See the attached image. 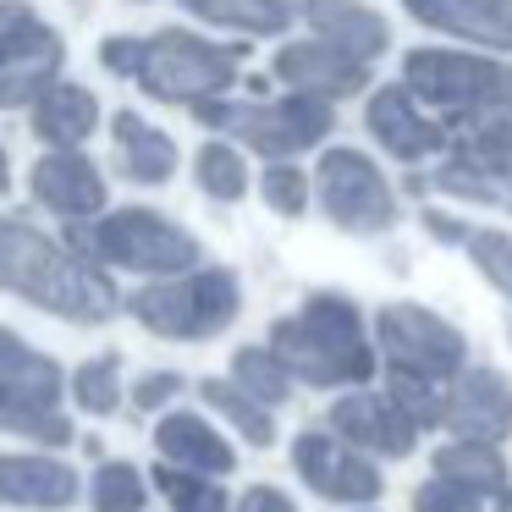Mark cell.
I'll return each instance as SVG.
<instances>
[{
  "mask_svg": "<svg viewBox=\"0 0 512 512\" xmlns=\"http://www.w3.org/2000/svg\"><path fill=\"white\" fill-rule=\"evenodd\" d=\"M402 89L441 111V122L463 133L512 127V67L490 56H457V50H413L402 61Z\"/></svg>",
  "mask_w": 512,
  "mask_h": 512,
  "instance_id": "3",
  "label": "cell"
},
{
  "mask_svg": "<svg viewBox=\"0 0 512 512\" xmlns=\"http://www.w3.org/2000/svg\"><path fill=\"white\" fill-rule=\"evenodd\" d=\"M463 248H468V259L479 265V276L512 298V237L507 232H468Z\"/></svg>",
  "mask_w": 512,
  "mask_h": 512,
  "instance_id": "35",
  "label": "cell"
},
{
  "mask_svg": "<svg viewBox=\"0 0 512 512\" xmlns=\"http://www.w3.org/2000/svg\"><path fill=\"white\" fill-rule=\"evenodd\" d=\"M243 309V287H237L232 270L221 265H193L182 276H155L149 287H138L127 298V314H133L144 331L166 336V342H210Z\"/></svg>",
  "mask_w": 512,
  "mask_h": 512,
  "instance_id": "5",
  "label": "cell"
},
{
  "mask_svg": "<svg viewBox=\"0 0 512 512\" xmlns=\"http://www.w3.org/2000/svg\"><path fill=\"white\" fill-rule=\"evenodd\" d=\"M292 468L303 474V485L325 501H342V507H364L380 496V468L369 463L358 446H347L342 435L325 430H303L292 441Z\"/></svg>",
  "mask_w": 512,
  "mask_h": 512,
  "instance_id": "11",
  "label": "cell"
},
{
  "mask_svg": "<svg viewBox=\"0 0 512 512\" xmlns=\"http://www.w3.org/2000/svg\"><path fill=\"white\" fill-rule=\"evenodd\" d=\"M386 397L397 402L402 413H408L419 430H430V424H441L446 419V391L435 386V380H419V375H397L391 369V380H386Z\"/></svg>",
  "mask_w": 512,
  "mask_h": 512,
  "instance_id": "33",
  "label": "cell"
},
{
  "mask_svg": "<svg viewBox=\"0 0 512 512\" xmlns=\"http://www.w3.org/2000/svg\"><path fill=\"white\" fill-rule=\"evenodd\" d=\"M413 512H485V496L457 485V479H446V474H435L413 490Z\"/></svg>",
  "mask_w": 512,
  "mask_h": 512,
  "instance_id": "36",
  "label": "cell"
},
{
  "mask_svg": "<svg viewBox=\"0 0 512 512\" xmlns=\"http://www.w3.org/2000/svg\"><path fill=\"white\" fill-rule=\"evenodd\" d=\"M6 166H12V160H6V144H0V182H6Z\"/></svg>",
  "mask_w": 512,
  "mask_h": 512,
  "instance_id": "40",
  "label": "cell"
},
{
  "mask_svg": "<svg viewBox=\"0 0 512 512\" xmlns=\"http://www.w3.org/2000/svg\"><path fill=\"white\" fill-rule=\"evenodd\" d=\"M375 353L386 358V369L419 380H452L468 364V342L457 325H446L441 314L419 309V303H386L375 314Z\"/></svg>",
  "mask_w": 512,
  "mask_h": 512,
  "instance_id": "8",
  "label": "cell"
},
{
  "mask_svg": "<svg viewBox=\"0 0 512 512\" xmlns=\"http://www.w3.org/2000/svg\"><path fill=\"white\" fill-rule=\"evenodd\" d=\"M259 193H265V204L276 215H303L309 210V193H314V177L287 166V160H270V171L259 177Z\"/></svg>",
  "mask_w": 512,
  "mask_h": 512,
  "instance_id": "34",
  "label": "cell"
},
{
  "mask_svg": "<svg viewBox=\"0 0 512 512\" xmlns=\"http://www.w3.org/2000/svg\"><path fill=\"white\" fill-rule=\"evenodd\" d=\"M314 193H320V210L331 215L342 232H386L397 221V193L380 177V166L358 149H325L320 171H314Z\"/></svg>",
  "mask_w": 512,
  "mask_h": 512,
  "instance_id": "10",
  "label": "cell"
},
{
  "mask_svg": "<svg viewBox=\"0 0 512 512\" xmlns=\"http://www.w3.org/2000/svg\"><path fill=\"white\" fill-rule=\"evenodd\" d=\"M0 380L12 391H23V397H34V402H50V408H61V391H67V375H61L56 358L28 347L23 336L6 331V325H0Z\"/></svg>",
  "mask_w": 512,
  "mask_h": 512,
  "instance_id": "23",
  "label": "cell"
},
{
  "mask_svg": "<svg viewBox=\"0 0 512 512\" xmlns=\"http://www.w3.org/2000/svg\"><path fill=\"white\" fill-rule=\"evenodd\" d=\"M199 23H215V28H232V34H254V39H270V34H287L298 6L292 0H182Z\"/></svg>",
  "mask_w": 512,
  "mask_h": 512,
  "instance_id": "24",
  "label": "cell"
},
{
  "mask_svg": "<svg viewBox=\"0 0 512 512\" xmlns=\"http://www.w3.org/2000/svg\"><path fill=\"white\" fill-rule=\"evenodd\" d=\"M144 496H149V474H138L133 463L94 468V485H89L94 512H144Z\"/></svg>",
  "mask_w": 512,
  "mask_h": 512,
  "instance_id": "32",
  "label": "cell"
},
{
  "mask_svg": "<svg viewBox=\"0 0 512 512\" xmlns=\"http://www.w3.org/2000/svg\"><path fill=\"white\" fill-rule=\"evenodd\" d=\"M193 177H199V188L210 193V199H221V204H237L248 193V166H243V155H237L232 144H204L199 155H193Z\"/></svg>",
  "mask_w": 512,
  "mask_h": 512,
  "instance_id": "30",
  "label": "cell"
},
{
  "mask_svg": "<svg viewBox=\"0 0 512 512\" xmlns=\"http://www.w3.org/2000/svg\"><path fill=\"white\" fill-rule=\"evenodd\" d=\"M435 474L457 479V485L479 490V496H501L507 490V463H501L496 446H479V441H452L435 452Z\"/></svg>",
  "mask_w": 512,
  "mask_h": 512,
  "instance_id": "27",
  "label": "cell"
},
{
  "mask_svg": "<svg viewBox=\"0 0 512 512\" xmlns=\"http://www.w3.org/2000/svg\"><path fill=\"white\" fill-rule=\"evenodd\" d=\"M199 397L210 402V408L221 413V419L232 424V430L243 435L248 446H270V441H276V413H270L259 397H248V391L237 386V380L210 375V380H199Z\"/></svg>",
  "mask_w": 512,
  "mask_h": 512,
  "instance_id": "25",
  "label": "cell"
},
{
  "mask_svg": "<svg viewBox=\"0 0 512 512\" xmlns=\"http://www.w3.org/2000/svg\"><path fill=\"white\" fill-rule=\"evenodd\" d=\"M28 188L61 221H94V215H105V199H111L100 166L89 155H78V149H50V155H39Z\"/></svg>",
  "mask_w": 512,
  "mask_h": 512,
  "instance_id": "12",
  "label": "cell"
},
{
  "mask_svg": "<svg viewBox=\"0 0 512 512\" xmlns=\"http://www.w3.org/2000/svg\"><path fill=\"white\" fill-rule=\"evenodd\" d=\"M155 446H160V463H177L188 474H232L237 468V452L226 446V435L215 424H204L199 413H166L155 424Z\"/></svg>",
  "mask_w": 512,
  "mask_h": 512,
  "instance_id": "20",
  "label": "cell"
},
{
  "mask_svg": "<svg viewBox=\"0 0 512 512\" xmlns=\"http://www.w3.org/2000/svg\"><path fill=\"white\" fill-rule=\"evenodd\" d=\"M237 61H243V45H215V39L188 34V28H160L155 39H144L133 83L149 100L193 111L199 100H221L232 89Z\"/></svg>",
  "mask_w": 512,
  "mask_h": 512,
  "instance_id": "6",
  "label": "cell"
},
{
  "mask_svg": "<svg viewBox=\"0 0 512 512\" xmlns=\"http://www.w3.org/2000/svg\"><path fill=\"white\" fill-rule=\"evenodd\" d=\"M83 496V479L72 463L50 452H0V507H28V512H61Z\"/></svg>",
  "mask_w": 512,
  "mask_h": 512,
  "instance_id": "15",
  "label": "cell"
},
{
  "mask_svg": "<svg viewBox=\"0 0 512 512\" xmlns=\"http://www.w3.org/2000/svg\"><path fill=\"white\" fill-rule=\"evenodd\" d=\"M0 430H6V435H28V441L50 446V452H56V446H67V441H78L67 413L50 408V402L23 397V391H12L6 380H0Z\"/></svg>",
  "mask_w": 512,
  "mask_h": 512,
  "instance_id": "26",
  "label": "cell"
},
{
  "mask_svg": "<svg viewBox=\"0 0 512 512\" xmlns=\"http://www.w3.org/2000/svg\"><path fill=\"white\" fill-rule=\"evenodd\" d=\"M111 138H116V166H122L127 182H144V188L171 182V171H177V144H171L160 127H149L138 111H116Z\"/></svg>",
  "mask_w": 512,
  "mask_h": 512,
  "instance_id": "22",
  "label": "cell"
},
{
  "mask_svg": "<svg viewBox=\"0 0 512 512\" xmlns=\"http://www.w3.org/2000/svg\"><path fill=\"white\" fill-rule=\"evenodd\" d=\"M270 353L287 364L292 380L325 391L364 386L380 369L375 342L364 336V314L342 292H314V298H303L298 314L270 325Z\"/></svg>",
  "mask_w": 512,
  "mask_h": 512,
  "instance_id": "2",
  "label": "cell"
},
{
  "mask_svg": "<svg viewBox=\"0 0 512 512\" xmlns=\"http://www.w3.org/2000/svg\"><path fill=\"white\" fill-rule=\"evenodd\" d=\"M276 78L298 94H320V100H347V94L369 89V61L347 56V50L309 39V45H287L276 56Z\"/></svg>",
  "mask_w": 512,
  "mask_h": 512,
  "instance_id": "16",
  "label": "cell"
},
{
  "mask_svg": "<svg viewBox=\"0 0 512 512\" xmlns=\"http://www.w3.org/2000/svg\"><path fill=\"white\" fill-rule=\"evenodd\" d=\"M34 138L50 149H78L83 138L100 127V100H94V89H83V83H50L45 94H39L34 105Z\"/></svg>",
  "mask_w": 512,
  "mask_h": 512,
  "instance_id": "21",
  "label": "cell"
},
{
  "mask_svg": "<svg viewBox=\"0 0 512 512\" xmlns=\"http://www.w3.org/2000/svg\"><path fill=\"white\" fill-rule=\"evenodd\" d=\"M232 380L248 391V397L265 402V408H281V402L292 397V375L270 347H243V353L232 358Z\"/></svg>",
  "mask_w": 512,
  "mask_h": 512,
  "instance_id": "29",
  "label": "cell"
},
{
  "mask_svg": "<svg viewBox=\"0 0 512 512\" xmlns=\"http://www.w3.org/2000/svg\"><path fill=\"white\" fill-rule=\"evenodd\" d=\"M298 12H303V23L314 28V39H325V45L347 50V56H358V61H375L380 50L391 45L386 17L369 12L364 0H303Z\"/></svg>",
  "mask_w": 512,
  "mask_h": 512,
  "instance_id": "19",
  "label": "cell"
},
{
  "mask_svg": "<svg viewBox=\"0 0 512 512\" xmlns=\"http://www.w3.org/2000/svg\"><path fill=\"white\" fill-rule=\"evenodd\" d=\"M413 23L468 39L485 50H512V0H402Z\"/></svg>",
  "mask_w": 512,
  "mask_h": 512,
  "instance_id": "18",
  "label": "cell"
},
{
  "mask_svg": "<svg viewBox=\"0 0 512 512\" xmlns=\"http://www.w3.org/2000/svg\"><path fill=\"white\" fill-rule=\"evenodd\" d=\"M67 45L28 0H0V111L34 105L61 78Z\"/></svg>",
  "mask_w": 512,
  "mask_h": 512,
  "instance_id": "9",
  "label": "cell"
},
{
  "mask_svg": "<svg viewBox=\"0 0 512 512\" xmlns=\"http://www.w3.org/2000/svg\"><path fill=\"white\" fill-rule=\"evenodd\" d=\"M72 402H78L83 413H94V419H111L116 408H122V358L116 353H100V358H89V364H78L72 369Z\"/></svg>",
  "mask_w": 512,
  "mask_h": 512,
  "instance_id": "28",
  "label": "cell"
},
{
  "mask_svg": "<svg viewBox=\"0 0 512 512\" xmlns=\"http://www.w3.org/2000/svg\"><path fill=\"white\" fill-rule=\"evenodd\" d=\"M67 248L105 270H133V276H182L204 265V248L193 232L166 221L160 210H111L94 221H67Z\"/></svg>",
  "mask_w": 512,
  "mask_h": 512,
  "instance_id": "4",
  "label": "cell"
},
{
  "mask_svg": "<svg viewBox=\"0 0 512 512\" xmlns=\"http://www.w3.org/2000/svg\"><path fill=\"white\" fill-rule=\"evenodd\" d=\"M237 512H298V507H292V496L276 485H248L243 501H237Z\"/></svg>",
  "mask_w": 512,
  "mask_h": 512,
  "instance_id": "39",
  "label": "cell"
},
{
  "mask_svg": "<svg viewBox=\"0 0 512 512\" xmlns=\"http://www.w3.org/2000/svg\"><path fill=\"white\" fill-rule=\"evenodd\" d=\"M364 122H369V133H375V144L386 149V155H397V160H430V155L446 149V127L430 122V116L419 111V100H413L402 83L375 89Z\"/></svg>",
  "mask_w": 512,
  "mask_h": 512,
  "instance_id": "17",
  "label": "cell"
},
{
  "mask_svg": "<svg viewBox=\"0 0 512 512\" xmlns=\"http://www.w3.org/2000/svg\"><path fill=\"white\" fill-rule=\"evenodd\" d=\"M138 56H144V39H127V34H111V39L100 45L105 72H116V78H133V72H138Z\"/></svg>",
  "mask_w": 512,
  "mask_h": 512,
  "instance_id": "38",
  "label": "cell"
},
{
  "mask_svg": "<svg viewBox=\"0 0 512 512\" xmlns=\"http://www.w3.org/2000/svg\"><path fill=\"white\" fill-rule=\"evenodd\" d=\"M331 430L342 435L347 446L375 457H408L413 441H419V424L386 397V391H353V397L331 402Z\"/></svg>",
  "mask_w": 512,
  "mask_h": 512,
  "instance_id": "13",
  "label": "cell"
},
{
  "mask_svg": "<svg viewBox=\"0 0 512 512\" xmlns=\"http://www.w3.org/2000/svg\"><path fill=\"white\" fill-rule=\"evenodd\" d=\"M0 287L67 325H105L122 309V292L105 276V265L72 254L67 243L12 215H0Z\"/></svg>",
  "mask_w": 512,
  "mask_h": 512,
  "instance_id": "1",
  "label": "cell"
},
{
  "mask_svg": "<svg viewBox=\"0 0 512 512\" xmlns=\"http://www.w3.org/2000/svg\"><path fill=\"white\" fill-rule=\"evenodd\" d=\"M193 116L215 133H232L243 149L265 160H292L331 133V100L298 89L281 100H199Z\"/></svg>",
  "mask_w": 512,
  "mask_h": 512,
  "instance_id": "7",
  "label": "cell"
},
{
  "mask_svg": "<svg viewBox=\"0 0 512 512\" xmlns=\"http://www.w3.org/2000/svg\"><path fill=\"white\" fill-rule=\"evenodd\" d=\"M171 397H182V375H177V369L138 375V386H133V402H138V408H160V402H171Z\"/></svg>",
  "mask_w": 512,
  "mask_h": 512,
  "instance_id": "37",
  "label": "cell"
},
{
  "mask_svg": "<svg viewBox=\"0 0 512 512\" xmlns=\"http://www.w3.org/2000/svg\"><path fill=\"white\" fill-rule=\"evenodd\" d=\"M149 485H160V496L171 501V512H226V490L210 485V474H188L177 463H160L149 474Z\"/></svg>",
  "mask_w": 512,
  "mask_h": 512,
  "instance_id": "31",
  "label": "cell"
},
{
  "mask_svg": "<svg viewBox=\"0 0 512 512\" xmlns=\"http://www.w3.org/2000/svg\"><path fill=\"white\" fill-rule=\"evenodd\" d=\"M446 430L457 441H479V446H501L512 435V386L496 369H463L457 391L446 397Z\"/></svg>",
  "mask_w": 512,
  "mask_h": 512,
  "instance_id": "14",
  "label": "cell"
}]
</instances>
